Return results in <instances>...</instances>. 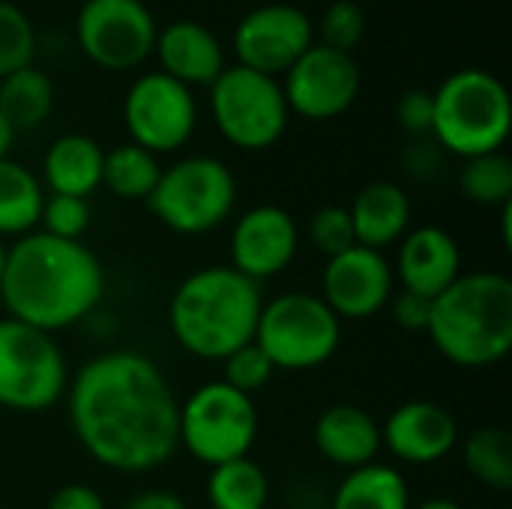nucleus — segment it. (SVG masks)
<instances>
[{"label": "nucleus", "mask_w": 512, "mask_h": 509, "mask_svg": "<svg viewBox=\"0 0 512 509\" xmlns=\"http://www.w3.org/2000/svg\"><path fill=\"white\" fill-rule=\"evenodd\" d=\"M393 309V321L408 330V333H426L429 327V315H432V300L411 294V291H396L390 300Z\"/></svg>", "instance_id": "c9c22d12"}, {"label": "nucleus", "mask_w": 512, "mask_h": 509, "mask_svg": "<svg viewBox=\"0 0 512 509\" xmlns=\"http://www.w3.org/2000/svg\"><path fill=\"white\" fill-rule=\"evenodd\" d=\"M90 228V204L87 198L72 195H45L39 231L60 240H81Z\"/></svg>", "instance_id": "473e14b6"}, {"label": "nucleus", "mask_w": 512, "mask_h": 509, "mask_svg": "<svg viewBox=\"0 0 512 509\" xmlns=\"http://www.w3.org/2000/svg\"><path fill=\"white\" fill-rule=\"evenodd\" d=\"M396 276L384 252L351 246L348 252L327 258L321 273V300L333 315L345 321H366L384 312L393 300Z\"/></svg>", "instance_id": "2eb2a0df"}, {"label": "nucleus", "mask_w": 512, "mask_h": 509, "mask_svg": "<svg viewBox=\"0 0 512 509\" xmlns=\"http://www.w3.org/2000/svg\"><path fill=\"white\" fill-rule=\"evenodd\" d=\"M45 509H108V507H105V498H102L93 486H84V483H66V486H60V489L48 498V507Z\"/></svg>", "instance_id": "e433bc0d"}, {"label": "nucleus", "mask_w": 512, "mask_h": 509, "mask_svg": "<svg viewBox=\"0 0 512 509\" xmlns=\"http://www.w3.org/2000/svg\"><path fill=\"white\" fill-rule=\"evenodd\" d=\"M300 249L297 219L279 204H258L246 210L231 228V264L252 282L273 279L291 267Z\"/></svg>", "instance_id": "dca6fc26"}, {"label": "nucleus", "mask_w": 512, "mask_h": 509, "mask_svg": "<svg viewBox=\"0 0 512 509\" xmlns=\"http://www.w3.org/2000/svg\"><path fill=\"white\" fill-rule=\"evenodd\" d=\"M351 225L357 246L384 252L411 231V198L393 180H375L363 186L351 207Z\"/></svg>", "instance_id": "412c9836"}, {"label": "nucleus", "mask_w": 512, "mask_h": 509, "mask_svg": "<svg viewBox=\"0 0 512 509\" xmlns=\"http://www.w3.org/2000/svg\"><path fill=\"white\" fill-rule=\"evenodd\" d=\"M162 174L159 156L138 144H117L105 153L102 186L120 201H147Z\"/></svg>", "instance_id": "bb28decb"}, {"label": "nucleus", "mask_w": 512, "mask_h": 509, "mask_svg": "<svg viewBox=\"0 0 512 509\" xmlns=\"http://www.w3.org/2000/svg\"><path fill=\"white\" fill-rule=\"evenodd\" d=\"M36 30L27 12L9 0H0V81L18 69L33 66Z\"/></svg>", "instance_id": "c756f323"}, {"label": "nucleus", "mask_w": 512, "mask_h": 509, "mask_svg": "<svg viewBox=\"0 0 512 509\" xmlns=\"http://www.w3.org/2000/svg\"><path fill=\"white\" fill-rule=\"evenodd\" d=\"M315 45L312 18L291 3H264L249 9L234 30L237 63L261 75H285Z\"/></svg>", "instance_id": "ddd939ff"}, {"label": "nucleus", "mask_w": 512, "mask_h": 509, "mask_svg": "<svg viewBox=\"0 0 512 509\" xmlns=\"http://www.w3.org/2000/svg\"><path fill=\"white\" fill-rule=\"evenodd\" d=\"M123 123L132 144L153 156L180 150L198 126L195 93L165 72L141 75L123 99Z\"/></svg>", "instance_id": "f8f14e48"}, {"label": "nucleus", "mask_w": 512, "mask_h": 509, "mask_svg": "<svg viewBox=\"0 0 512 509\" xmlns=\"http://www.w3.org/2000/svg\"><path fill=\"white\" fill-rule=\"evenodd\" d=\"M102 162L105 150L99 141L81 132H69L45 150L42 177L51 195L90 198L102 186Z\"/></svg>", "instance_id": "4be33fe9"}, {"label": "nucleus", "mask_w": 512, "mask_h": 509, "mask_svg": "<svg viewBox=\"0 0 512 509\" xmlns=\"http://www.w3.org/2000/svg\"><path fill=\"white\" fill-rule=\"evenodd\" d=\"M459 189L480 207H504L512 201V159L504 150L465 159Z\"/></svg>", "instance_id": "c85d7f7f"}, {"label": "nucleus", "mask_w": 512, "mask_h": 509, "mask_svg": "<svg viewBox=\"0 0 512 509\" xmlns=\"http://www.w3.org/2000/svg\"><path fill=\"white\" fill-rule=\"evenodd\" d=\"M426 336L459 369H489L512 351V282L504 273H462L432 300Z\"/></svg>", "instance_id": "20e7f679"}, {"label": "nucleus", "mask_w": 512, "mask_h": 509, "mask_svg": "<svg viewBox=\"0 0 512 509\" xmlns=\"http://www.w3.org/2000/svg\"><path fill=\"white\" fill-rule=\"evenodd\" d=\"M12 141H15V129H12V126L6 123V117L0 114V159H6V156H9Z\"/></svg>", "instance_id": "ea45409f"}, {"label": "nucleus", "mask_w": 512, "mask_h": 509, "mask_svg": "<svg viewBox=\"0 0 512 509\" xmlns=\"http://www.w3.org/2000/svg\"><path fill=\"white\" fill-rule=\"evenodd\" d=\"M330 509H411V492L402 471L372 462L345 474Z\"/></svg>", "instance_id": "5701e85b"}, {"label": "nucleus", "mask_w": 512, "mask_h": 509, "mask_svg": "<svg viewBox=\"0 0 512 509\" xmlns=\"http://www.w3.org/2000/svg\"><path fill=\"white\" fill-rule=\"evenodd\" d=\"M147 207L174 234H210L225 225L237 207L234 171L216 156L177 159L171 168H162Z\"/></svg>", "instance_id": "0eeeda50"}, {"label": "nucleus", "mask_w": 512, "mask_h": 509, "mask_svg": "<svg viewBox=\"0 0 512 509\" xmlns=\"http://www.w3.org/2000/svg\"><path fill=\"white\" fill-rule=\"evenodd\" d=\"M159 72L192 87H210L225 69V51L219 36L198 21H174L156 36Z\"/></svg>", "instance_id": "6ab92c4d"}, {"label": "nucleus", "mask_w": 512, "mask_h": 509, "mask_svg": "<svg viewBox=\"0 0 512 509\" xmlns=\"http://www.w3.org/2000/svg\"><path fill=\"white\" fill-rule=\"evenodd\" d=\"M207 504L210 509H267L270 480L249 456L216 465L207 477Z\"/></svg>", "instance_id": "a878e982"}, {"label": "nucleus", "mask_w": 512, "mask_h": 509, "mask_svg": "<svg viewBox=\"0 0 512 509\" xmlns=\"http://www.w3.org/2000/svg\"><path fill=\"white\" fill-rule=\"evenodd\" d=\"M54 111V84L51 78L36 69H18L0 81V114L15 132L42 126Z\"/></svg>", "instance_id": "393cba45"}, {"label": "nucleus", "mask_w": 512, "mask_h": 509, "mask_svg": "<svg viewBox=\"0 0 512 509\" xmlns=\"http://www.w3.org/2000/svg\"><path fill=\"white\" fill-rule=\"evenodd\" d=\"M501 243L504 249H512V201L501 207Z\"/></svg>", "instance_id": "58836bf2"}, {"label": "nucleus", "mask_w": 512, "mask_h": 509, "mask_svg": "<svg viewBox=\"0 0 512 509\" xmlns=\"http://www.w3.org/2000/svg\"><path fill=\"white\" fill-rule=\"evenodd\" d=\"M273 375H276V369H273L270 357H267L255 342H249V345L231 351V354L222 360V381H225L228 387H234L237 393H243V396L261 393V390L273 381Z\"/></svg>", "instance_id": "7c9ffc66"}, {"label": "nucleus", "mask_w": 512, "mask_h": 509, "mask_svg": "<svg viewBox=\"0 0 512 509\" xmlns=\"http://www.w3.org/2000/svg\"><path fill=\"white\" fill-rule=\"evenodd\" d=\"M306 237L315 246V252H321L327 258H336L342 252H348L351 246H357L354 225H351V213L342 204H327V207L315 210L309 216Z\"/></svg>", "instance_id": "2f4dec72"}, {"label": "nucleus", "mask_w": 512, "mask_h": 509, "mask_svg": "<svg viewBox=\"0 0 512 509\" xmlns=\"http://www.w3.org/2000/svg\"><path fill=\"white\" fill-rule=\"evenodd\" d=\"M156 21L141 0H84L75 18L81 51L108 72L141 66L156 48Z\"/></svg>", "instance_id": "9b49d317"}, {"label": "nucleus", "mask_w": 512, "mask_h": 509, "mask_svg": "<svg viewBox=\"0 0 512 509\" xmlns=\"http://www.w3.org/2000/svg\"><path fill=\"white\" fill-rule=\"evenodd\" d=\"M258 438L255 399L225 381H207L180 402L177 441L201 465L216 468L246 459Z\"/></svg>", "instance_id": "6e6552de"}, {"label": "nucleus", "mask_w": 512, "mask_h": 509, "mask_svg": "<svg viewBox=\"0 0 512 509\" xmlns=\"http://www.w3.org/2000/svg\"><path fill=\"white\" fill-rule=\"evenodd\" d=\"M66 387L69 369L57 339L9 315L0 318V408L42 414L66 396Z\"/></svg>", "instance_id": "1a4fd4ad"}, {"label": "nucleus", "mask_w": 512, "mask_h": 509, "mask_svg": "<svg viewBox=\"0 0 512 509\" xmlns=\"http://www.w3.org/2000/svg\"><path fill=\"white\" fill-rule=\"evenodd\" d=\"M432 117H435V102H432V93L426 90H408L396 102V120L411 138L432 135Z\"/></svg>", "instance_id": "f704fd0d"}, {"label": "nucleus", "mask_w": 512, "mask_h": 509, "mask_svg": "<svg viewBox=\"0 0 512 509\" xmlns=\"http://www.w3.org/2000/svg\"><path fill=\"white\" fill-rule=\"evenodd\" d=\"M312 441L318 453L342 471L372 465L384 450L378 420L360 405H330L315 420Z\"/></svg>", "instance_id": "aec40b11"}, {"label": "nucleus", "mask_w": 512, "mask_h": 509, "mask_svg": "<svg viewBox=\"0 0 512 509\" xmlns=\"http://www.w3.org/2000/svg\"><path fill=\"white\" fill-rule=\"evenodd\" d=\"M462 273V249L441 225H420L399 240L393 276L402 291L435 300Z\"/></svg>", "instance_id": "a211bd4d"}, {"label": "nucleus", "mask_w": 512, "mask_h": 509, "mask_svg": "<svg viewBox=\"0 0 512 509\" xmlns=\"http://www.w3.org/2000/svg\"><path fill=\"white\" fill-rule=\"evenodd\" d=\"M264 306L261 285L225 264L189 273L168 303L174 342L198 360L222 363L231 351L255 339Z\"/></svg>", "instance_id": "7ed1b4c3"}, {"label": "nucleus", "mask_w": 512, "mask_h": 509, "mask_svg": "<svg viewBox=\"0 0 512 509\" xmlns=\"http://www.w3.org/2000/svg\"><path fill=\"white\" fill-rule=\"evenodd\" d=\"M123 509H189L186 501L174 492H165V489H147V492H138L126 501Z\"/></svg>", "instance_id": "4c0bfd02"}, {"label": "nucleus", "mask_w": 512, "mask_h": 509, "mask_svg": "<svg viewBox=\"0 0 512 509\" xmlns=\"http://www.w3.org/2000/svg\"><path fill=\"white\" fill-rule=\"evenodd\" d=\"M432 138L441 150L471 159L507 144L512 102L501 78L486 69H459L432 93Z\"/></svg>", "instance_id": "39448f33"}, {"label": "nucleus", "mask_w": 512, "mask_h": 509, "mask_svg": "<svg viewBox=\"0 0 512 509\" xmlns=\"http://www.w3.org/2000/svg\"><path fill=\"white\" fill-rule=\"evenodd\" d=\"M180 402L162 369L138 351L87 360L66 387L81 450L114 474H147L174 459Z\"/></svg>", "instance_id": "f257e3e1"}, {"label": "nucleus", "mask_w": 512, "mask_h": 509, "mask_svg": "<svg viewBox=\"0 0 512 509\" xmlns=\"http://www.w3.org/2000/svg\"><path fill=\"white\" fill-rule=\"evenodd\" d=\"M366 33V12L354 0H336L321 18V45L351 54Z\"/></svg>", "instance_id": "72a5a7b5"}, {"label": "nucleus", "mask_w": 512, "mask_h": 509, "mask_svg": "<svg viewBox=\"0 0 512 509\" xmlns=\"http://www.w3.org/2000/svg\"><path fill=\"white\" fill-rule=\"evenodd\" d=\"M45 204V189L39 177L15 162V159H0V240L3 237H24L39 228Z\"/></svg>", "instance_id": "b1692460"}, {"label": "nucleus", "mask_w": 512, "mask_h": 509, "mask_svg": "<svg viewBox=\"0 0 512 509\" xmlns=\"http://www.w3.org/2000/svg\"><path fill=\"white\" fill-rule=\"evenodd\" d=\"M468 474L495 492L512 489V435L504 426H483L465 441Z\"/></svg>", "instance_id": "cd10ccee"}, {"label": "nucleus", "mask_w": 512, "mask_h": 509, "mask_svg": "<svg viewBox=\"0 0 512 509\" xmlns=\"http://www.w3.org/2000/svg\"><path fill=\"white\" fill-rule=\"evenodd\" d=\"M288 111L303 120H336L360 93V66L351 54L315 42L288 72L282 84Z\"/></svg>", "instance_id": "4468645a"}, {"label": "nucleus", "mask_w": 512, "mask_h": 509, "mask_svg": "<svg viewBox=\"0 0 512 509\" xmlns=\"http://www.w3.org/2000/svg\"><path fill=\"white\" fill-rule=\"evenodd\" d=\"M105 267L81 240L30 231L6 246L0 300L9 318L42 333L84 321L105 297Z\"/></svg>", "instance_id": "f03ea898"}, {"label": "nucleus", "mask_w": 512, "mask_h": 509, "mask_svg": "<svg viewBox=\"0 0 512 509\" xmlns=\"http://www.w3.org/2000/svg\"><path fill=\"white\" fill-rule=\"evenodd\" d=\"M276 372H312L330 363L342 345V321L309 291H288L264 300L255 339Z\"/></svg>", "instance_id": "423d86ee"}, {"label": "nucleus", "mask_w": 512, "mask_h": 509, "mask_svg": "<svg viewBox=\"0 0 512 509\" xmlns=\"http://www.w3.org/2000/svg\"><path fill=\"white\" fill-rule=\"evenodd\" d=\"M414 509H465L459 501L453 498H426L423 504H417Z\"/></svg>", "instance_id": "a19ab883"}, {"label": "nucleus", "mask_w": 512, "mask_h": 509, "mask_svg": "<svg viewBox=\"0 0 512 509\" xmlns=\"http://www.w3.org/2000/svg\"><path fill=\"white\" fill-rule=\"evenodd\" d=\"M210 114L228 144L252 153L273 147L291 117L282 84L240 63L225 66L210 84Z\"/></svg>", "instance_id": "9d476101"}, {"label": "nucleus", "mask_w": 512, "mask_h": 509, "mask_svg": "<svg viewBox=\"0 0 512 509\" xmlns=\"http://www.w3.org/2000/svg\"><path fill=\"white\" fill-rule=\"evenodd\" d=\"M381 447L405 465H438L459 447L456 417L429 399L399 405L381 426Z\"/></svg>", "instance_id": "f3484780"}, {"label": "nucleus", "mask_w": 512, "mask_h": 509, "mask_svg": "<svg viewBox=\"0 0 512 509\" xmlns=\"http://www.w3.org/2000/svg\"><path fill=\"white\" fill-rule=\"evenodd\" d=\"M3 267H6V243L0 240V279H3Z\"/></svg>", "instance_id": "79ce46f5"}]
</instances>
